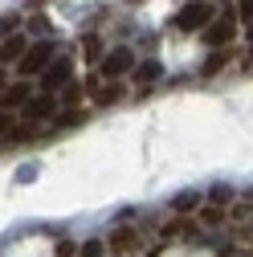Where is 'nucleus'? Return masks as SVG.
<instances>
[{"label": "nucleus", "instance_id": "3", "mask_svg": "<svg viewBox=\"0 0 253 257\" xmlns=\"http://www.w3.org/2000/svg\"><path fill=\"white\" fill-rule=\"evenodd\" d=\"M212 17H216V0H188L184 9H176L172 29L176 33H204Z\"/></svg>", "mask_w": 253, "mask_h": 257}, {"label": "nucleus", "instance_id": "12", "mask_svg": "<svg viewBox=\"0 0 253 257\" xmlns=\"http://www.w3.org/2000/svg\"><path fill=\"white\" fill-rule=\"evenodd\" d=\"M237 17H241V25H245V29L253 25V0H237Z\"/></svg>", "mask_w": 253, "mask_h": 257}, {"label": "nucleus", "instance_id": "16", "mask_svg": "<svg viewBox=\"0 0 253 257\" xmlns=\"http://www.w3.org/2000/svg\"><path fill=\"white\" fill-rule=\"evenodd\" d=\"M126 5H139V0H126Z\"/></svg>", "mask_w": 253, "mask_h": 257}, {"label": "nucleus", "instance_id": "9", "mask_svg": "<svg viewBox=\"0 0 253 257\" xmlns=\"http://www.w3.org/2000/svg\"><path fill=\"white\" fill-rule=\"evenodd\" d=\"M160 78H164V70L155 66V61H139V66H135V74H131V82H126V86H135V90L143 94V90H151V86L160 82Z\"/></svg>", "mask_w": 253, "mask_h": 257}, {"label": "nucleus", "instance_id": "8", "mask_svg": "<svg viewBox=\"0 0 253 257\" xmlns=\"http://www.w3.org/2000/svg\"><path fill=\"white\" fill-rule=\"evenodd\" d=\"M29 98H33V86H29L25 78H21V82H9V90L0 94V110H9V114H13V110L25 106Z\"/></svg>", "mask_w": 253, "mask_h": 257}, {"label": "nucleus", "instance_id": "2", "mask_svg": "<svg viewBox=\"0 0 253 257\" xmlns=\"http://www.w3.org/2000/svg\"><path fill=\"white\" fill-rule=\"evenodd\" d=\"M139 61H143V57H139L131 45H110V49L102 53V61H98L90 74H98L102 82H131V74H135Z\"/></svg>", "mask_w": 253, "mask_h": 257}, {"label": "nucleus", "instance_id": "13", "mask_svg": "<svg viewBox=\"0 0 253 257\" xmlns=\"http://www.w3.org/2000/svg\"><path fill=\"white\" fill-rule=\"evenodd\" d=\"M241 70H253V45H249V53L241 57Z\"/></svg>", "mask_w": 253, "mask_h": 257}, {"label": "nucleus", "instance_id": "4", "mask_svg": "<svg viewBox=\"0 0 253 257\" xmlns=\"http://www.w3.org/2000/svg\"><path fill=\"white\" fill-rule=\"evenodd\" d=\"M61 53V45L57 41H33V49H29L25 57H21V66H17V74L29 82V78H41L49 66H53V57Z\"/></svg>", "mask_w": 253, "mask_h": 257}, {"label": "nucleus", "instance_id": "15", "mask_svg": "<svg viewBox=\"0 0 253 257\" xmlns=\"http://www.w3.org/2000/svg\"><path fill=\"white\" fill-rule=\"evenodd\" d=\"M249 45H253V25H249Z\"/></svg>", "mask_w": 253, "mask_h": 257}, {"label": "nucleus", "instance_id": "6", "mask_svg": "<svg viewBox=\"0 0 253 257\" xmlns=\"http://www.w3.org/2000/svg\"><path fill=\"white\" fill-rule=\"evenodd\" d=\"M102 53H106V37L98 33V29H86V33L78 37V57H82L86 66L94 70V66L102 61Z\"/></svg>", "mask_w": 253, "mask_h": 257}, {"label": "nucleus", "instance_id": "14", "mask_svg": "<svg viewBox=\"0 0 253 257\" xmlns=\"http://www.w3.org/2000/svg\"><path fill=\"white\" fill-rule=\"evenodd\" d=\"M5 90H9V70L0 66V94H5Z\"/></svg>", "mask_w": 253, "mask_h": 257}, {"label": "nucleus", "instance_id": "7", "mask_svg": "<svg viewBox=\"0 0 253 257\" xmlns=\"http://www.w3.org/2000/svg\"><path fill=\"white\" fill-rule=\"evenodd\" d=\"M29 49H33V37L21 29V33H13L9 41H0V66H5V70H9V66H21V57H25Z\"/></svg>", "mask_w": 253, "mask_h": 257}, {"label": "nucleus", "instance_id": "11", "mask_svg": "<svg viewBox=\"0 0 253 257\" xmlns=\"http://www.w3.org/2000/svg\"><path fill=\"white\" fill-rule=\"evenodd\" d=\"M25 9H17V13H5V17H0V41H9L13 33H21V29H25Z\"/></svg>", "mask_w": 253, "mask_h": 257}, {"label": "nucleus", "instance_id": "10", "mask_svg": "<svg viewBox=\"0 0 253 257\" xmlns=\"http://www.w3.org/2000/svg\"><path fill=\"white\" fill-rule=\"evenodd\" d=\"M25 33L33 41H49V17L45 13H29L25 17Z\"/></svg>", "mask_w": 253, "mask_h": 257}, {"label": "nucleus", "instance_id": "5", "mask_svg": "<svg viewBox=\"0 0 253 257\" xmlns=\"http://www.w3.org/2000/svg\"><path fill=\"white\" fill-rule=\"evenodd\" d=\"M241 49L233 45V49H208V57L200 61V78H216V74H225V70H233V66H241V57H237Z\"/></svg>", "mask_w": 253, "mask_h": 257}, {"label": "nucleus", "instance_id": "1", "mask_svg": "<svg viewBox=\"0 0 253 257\" xmlns=\"http://www.w3.org/2000/svg\"><path fill=\"white\" fill-rule=\"evenodd\" d=\"M241 17H237V0H216V17L208 21V29H204V41L212 45V49H233L237 41H241Z\"/></svg>", "mask_w": 253, "mask_h": 257}]
</instances>
